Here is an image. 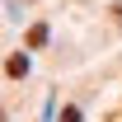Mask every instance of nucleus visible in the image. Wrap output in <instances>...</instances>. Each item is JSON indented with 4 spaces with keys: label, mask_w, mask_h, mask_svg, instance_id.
<instances>
[{
    "label": "nucleus",
    "mask_w": 122,
    "mask_h": 122,
    "mask_svg": "<svg viewBox=\"0 0 122 122\" xmlns=\"http://www.w3.org/2000/svg\"><path fill=\"white\" fill-rule=\"evenodd\" d=\"M5 71H10V75H28V56H19V52H14V56H10V61H5Z\"/></svg>",
    "instance_id": "nucleus-1"
},
{
    "label": "nucleus",
    "mask_w": 122,
    "mask_h": 122,
    "mask_svg": "<svg viewBox=\"0 0 122 122\" xmlns=\"http://www.w3.org/2000/svg\"><path fill=\"white\" fill-rule=\"evenodd\" d=\"M47 42V28H42V24H33V28H28V47H42Z\"/></svg>",
    "instance_id": "nucleus-2"
},
{
    "label": "nucleus",
    "mask_w": 122,
    "mask_h": 122,
    "mask_svg": "<svg viewBox=\"0 0 122 122\" xmlns=\"http://www.w3.org/2000/svg\"><path fill=\"white\" fill-rule=\"evenodd\" d=\"M61 122H80V108H61Z\"/></svg>",
    "instance_id": "nucleus-3"
},
{
    "label": "nucleus",
    "mask_w": 122,
    "mask_h": 122,
    "mask_svg": "<svg viewBox=\"0 0 122 122\" xmlns=\"http://www.w3.org/2000/svg\"><path fill=\"white\" fill-rule=\"evenodd\" d=\"M0 117H5V113H0Z\"/></svg>",
    "instance_id": "nucleus-4"
}]
</instances>
